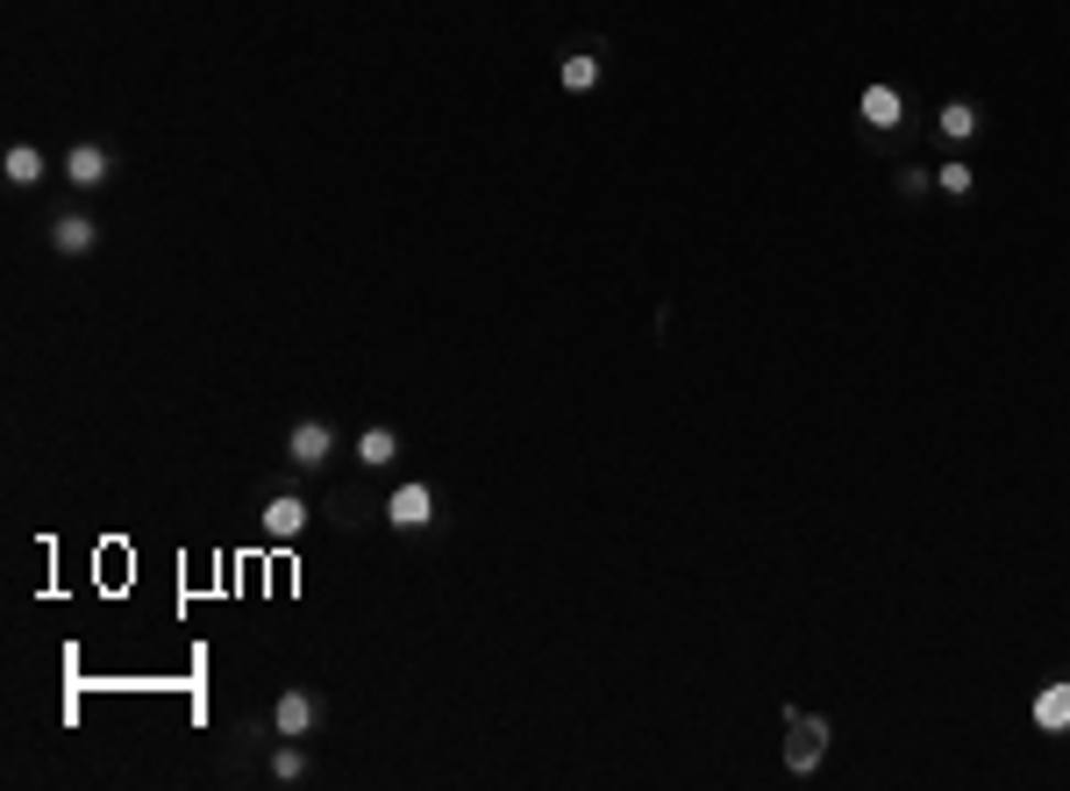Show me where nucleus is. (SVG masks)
<instances>
[{"instance_id":"nucleus-7","label":"nucleus","mask_w":1070,"mask_h":791,"mask_svg":"<svg viewBox=\"0 0 1070 791\" xmlns=\"http://www.w3.org/2000/svg\"><path fill=\"white\" fill-rule=\"evenodd\" d=\"M300 528H307V499H300V492H271L264 499V535L271 542H293Z\"/></svg>"},{"instance_id":"nucleus-16","label":"nucleus","mask_w":1070,"mask_h":791,"mask_svg":"<svg viewBox=\"0 0 1070 791\" xmlns=\"http://www.w3.org/2000/svg\"><path fill=\"white\" fill-rule=\"evenodd\" d=\"M936 186V172H928V164H907V172H899V193H928Z\"/></svg>"},{"instance_id":"nucleus-12","label":"nucleus","mask_w":1070,"mask_h":791,"mask_svg":"<svg viewBox=\"0 0 1070 791\" xmlns=\"http://www.w3.org/2000/svg\"><path fill=\"white\" fill-rule=\"evenodd\" d=\"M393 456H400V435L393 429H365V435H357V464L379 470V464H393Z\"/></svg>"},{"instance_id":"nucleus-5","label":"nucleus","mask_w":1070,"mask_h":791,"mask_svg":"<svg viewBox=\"0 0 1070 791\" xmlns=\"http://www.w3.org/2000/svg\"><path fill=\"white\" fill-rule=\"evenodd\" d=\"M51 250H57V257L100 250V221H94V215H57V221H51Z\"/></svg>"},{"instance_id":"nucleus-9","label":"nucleus","mask_w":1070,"mask_h":791,"mask_svg":"<svg viewBox=\"0 0 1070 791\" xmlns=\"http://www.w3.org/2000/svg\"><path fill=\"white\" fill-rule=\"evenodd\" d=\"M856 115H864L871 129H899V115H907V100H899L893 86H871V94L856 100Z\"/></svg>"},{"instance_id":"nucleus-6","label":"nucleus","mask_w":1070,"mask_h":791,"mask_svg":"<svg viewBox=\"0 0 1070 791\" xmlns=\"http://www.w3.org/2000/svg\"><path fill=\"white\" fill-rule=\"evenodd\" d=\"M314 720H322V713H314V698H307V692H279V698H271V727H279L285 741L314 735Z\"/></svg>"},{"instance_id":"nucleus-14","label":"nucleus","mask_w":1070,"mask_h":791,"mask_svg":"<svg viewBox=\"0 0 1070 791\" xmlns=\"http://www.w3.org/2000/svg\"><path fill=\"white\" fill-rule=\"evenodd\" d=\"M271 778H279V784H300V778H307V756H300L285 735H279V749H271Z\"/></svg>"},{"instance_id":"nucleus-10","label":"nucleus","mask_w":1070,"mask_h":791,"mask_svg":"<svg viewBox=\"0 0 1070 791\" xmlns=\"http://www.w3.org/2000/svg\"><path fill=\"white\" fill-rule=\"evenodd\" d=\"M556 86H564V94H593V86H599V57L593 51H571L564 65H556Z\"/></svg>"},{"instance_id":"nucleus-3","label":"nucleus","mask_w":1070,"mask_h":791,"mask_svg":"<svg viewBox=\"0 0 1070 791\" xmlns=\"http://www.w3.org/2000/svg\"><path fill=\"white\" fill-rule=\"evenodd\" d=\"M386 521H393L400 528V535H414V528H429L435 521V492H429V485H400V492L393 499H386Z\"/></svg>"},{"instance_id":"nucleus-13","label":"nucleus","mask_w":1070,"mask_h":791,"mask_svg":"<svg viewBox=\"0 0 1070 791\" xmlns=\"http://www.w3.org/2000/svg\"><path fill=\"white\" fill-rule=\"evenodd\" d=\"M936 129L949 136V143H963V136H971V129H977V108H971V100H949V108L936 115Z\"/></svg>"},{"instance_id":"nucleus-4","label":"nucleus","mask_w":1070,"mask_h":791,"mask_svg":"<svg viewBox=\"0 0 1070 791\" xmlns=\"http://www.w3.org/2000/svg\"><path fill=\"white\" fill-rule=\"evenodd\" d=\"M285 456H293L300 470L328 464V456H336V429H328V421H300V429L285 435Z\"/></svg>"},{"instance_id":"nucleus-11","label":"nucleus","mask_w":1070,"mask_h":791,"mask_svg":"<svg viewBox=\"0 0 1070 791\" xmlns=\"http://www.w3.org/2000/svg\"><path fill=\"white\" fill-rule=\"evenodd\" d=\"M0 178H8V186H36V178H43V150L36 143H14L8 158H0Z\"/></svg>"},{"instance_id":"nucleus-15","label":"nucleus","mask_w":1070,"mask_h":791,"mask_svg":"<svg viewBox=\"0 0 1070 791\" xmlns=\"http://www.w3.org/2000/svg\"><path fill=\"white\" fill-rule=\"evenodd\" d=\"M936 186H942V193H956V201H963V193H971V164H963V158L936 164Z\"/></svg>"},{"instance_id":"nucleus-8","label":"nucleus","mask_w":1070,"mask_h":791,"mask_svg":"<svg viewBox=\"0 0 1070 791\" xmlns=\"http://www.w3.org/2000/svg\"><path fill=\"white\" fill-rule=\"evenodd\" d=\"M1035 727H1042V735H1070V678L1035 692Z\"/></svg>"},{"instance_id":"nucleus-1","label":"nucleus","mask_w":1070,"mask_h":791,"mask_svg":"<svg viewBox=\"0 0 1070 791\" xmlns=\"http://www.w3.org/2000/svg\"><path fill=\"white\" fill-rule=\"evenodd\" d=\"M828 749V720H807V713H786V770H813Z\"/></svg>"},{"instance_id":"nucleus-2","label":"nucleus","mask_w":1070,"mask_h":791,"mask_svg":"<svg viewBox=\"0 0 1070 791\" xmlns=\"http://www.w3.org/2000/svg\"><path fill=\"white\" fill-rule=\"evenodd\" d=\"M65 178H72L79 193L108 186V178H115V150H108V143H72V158H65Z\"/></svg>"}]
</instances>
